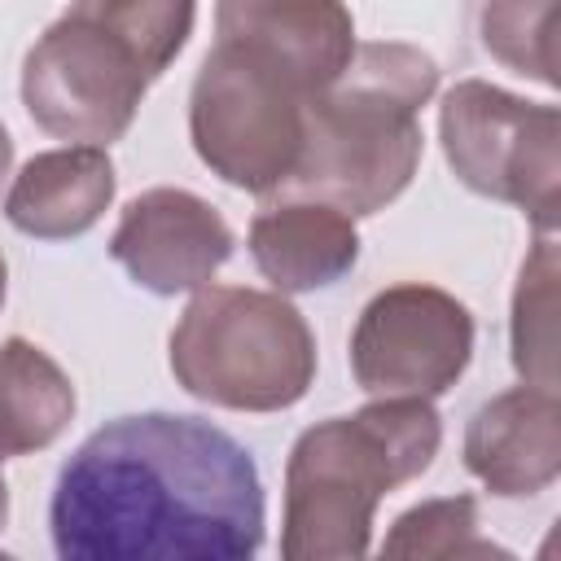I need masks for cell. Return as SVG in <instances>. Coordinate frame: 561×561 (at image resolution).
I'll return each mask as SVG.
<instances>
[{
	"mask_svg": "<svg viewBox=\"0 0 561 561\" xmlns=\"http://www.w3.org/2000/svg\"><path fill=\"white\" fill-rule=\"evenodd\" d=\"M4 522H9V486L0 478V530H4Z\"/></svg>",
	"mask_w": 561,
	"mask_h": 561,
	"instance_id": "cell-19",
	"label": "cell"
},
{
	"mask_svg": "<svg viewBox=\"0 0 561 561\" xmlns=\"http://www.w3.org/2000/svg\"><path fill=\"white\" fill-rule=\"evenodd\" d=\"M443 425L430 399H373L298 434L285 465V561H355L368 552L381 495L421 478Z\"/></svg>",
	"mask_w": 561,
	"mask_h": 561,
	"instance_id": "cell-4",
	"label": "cell"
},
{
	"mask_svg": "<svg viewBox=\"0 0 561 561\" xmlns=\"http://www.w3.org/2000/svg\"><path fill=\"white\" fill-rule=\"evenodd\" d=\"M48 526L61 561H241L263 543V478L202 416H118L61 465Z\"/></svg>",
	"mask_w": 561,
	"mask_h": 561,
	"instance_id": "cell-1",
	"label": "cell"
},
{
	"mask_svg": "<svg viewBox=\"0 0 561 561\" xmlns=\"http://www.w3.org/2000/svg\"><path fill=\"white\" fill-rule=\"evenodd\" d=\"M250 254L276 294H307L342 280L359 259L351 215L311 197H272L250 219Z\"/></svg>",
	"mask_w": 561,
	"mask_h": 561,
	"instance_id": "cell-12",
	"label": "cell"
},
{
	"mask_svg": "<svg viewBox=\"0 0 561 561\" xmlns=\"http://www.w3.org/2000/svg\"><path fill=\"white\" fill-rule=\"evenodd\" d=\"M438 136L456 180L482 197L522 206L539 232L561 210V114L495 83L465 79L443 96Z\"/></svg>",
	"mask_w": 561,
	"mask_h": 561,
	"instance_id": "cell-7",
	"label": "cell"
},
{
	"mask_svg": "<svg viewBox=\"0 0 561 561\" xmlns=\"http://www.w3.org/2000/svg\"><path fill=\"white\" fill-rule=\"evenodd\" d=\"M513 364L526 386L557 390V245L543 232L513 294Z\"/></svg>",
	"mask_w": 561,
	"mask_h": 561,
	"instance_id": "cell-15",
	"label": "cell"
},
{
	"mask_svg": "<svg viewBox=\"0 0 561 561\" xmlns=\"http://www.w3.org/2000/svg\"><path fill=\"white\" fill-rule=\"evenodd\" d=\"M465 465L491 495H539L561 473L557 390L513 386L482 403L465 430Z\"/></svg>",
	"mask_w": 561,
	"mask_h": 561,
	"instance_id": "cell-10",
	"label": "cell"
},
{
	"mask_svg": "<svg viewBox=\"0 0 561 561\" xmlns=\"http://www.w3.org/2000/svg\"><path fill=\"white\" fill-rule=\"evenodd\" d=\"M9 162H13V140H9V131H4V123H0V184H4V175H9Z\"/></svg>",
	"mask_w": 561,
	"mask_h": 561,
	"instance_id": "cell-18",
	"label": "cell"
},
{
	"mask_svg": "<svg viewBox=\"0 0 561 561\" xmlns=\"http://www.w3.org/2000/svg\"><path fill=\"white\" fill-rule=\"evenodd\" d=\"M232 254L228 219L188 188H149L127 202L110 259L149 294H193Z\"/></svg>",
	"mask_w": 561,
	"mask_h": 561,
	"instance_id": "cell-9",
	"label": "cell"
},
{
	"mask_svg": "<svg viewBox=\"0 0 561 561\" xmlns=\"http://www.w3.org/2000/svg\"><path fill=\"white\" fill-rule=\"evenodd\" d=\"M473 355V316L438 285L403 280L368 298L351 333L355 386L377 399H438Z\"/></svg>",
	"mask_w": 561,
	"mask_h": 561,
	"instance_id": "cell-8",
	"label": "cell"
},
{
	"mask_svg": "<svg viewBox=\"0 0 561 561\" xmlns=\"http://www.w3.org/2000/svg\"><path fill=\"white\" fill-rule=\"evenodd\" d=\"M4 280H9V272H4V254H0V302H4Z\"/></svg>",
	"mask_w": 561,
	"mask_h": 561,
	"instance_id": "cell-20",
	"label": "cell"
},
{
	"mask_svg": "<svg viewBox=\"0 0 561 561\" xmlns=\"http://www.w3.org/2000/svg\"><path fill=\"white\" fill-rule=\"evenodd\" d=\"M482 44L513 75L557 83V0H491Z\"/></svg>",
	"mask_w": 561,
	"mask_h": 561,
	"instance_id": "cell-16",
	"label": "cell"
},
{
	"mask_svg": "<svg viewBox=\"0 0 561 561\" xmlns=\"http://www.w3.org/2000/svg\"><path fill=\"white\" fill-rule=\"evenodd\" d=\"M434 88L430 53L399 39L355 44L346 70L307 105L302 153L276 197H311L351 219L390 206L421 167V105Z\"/></svg>",
	"mask_w": 561,
	"mask_h": 561,
	"instance_id": "cell-2",
	"label": "cell"
},
{
	"mask_svg": "<svg viewBox=\"0 0 561 561\" xmlns=\"http://www.w3.org/2000/svg\"><path fill=\"white\" fill-rule=\"evenodd\" d=\"M316 96L276 57L215 39L188 96L193 149L224 184L276 197L298 167L307 105Z\"/></svg>",
	"mask_w": 561,
	"mask_h": 561,
	"instance_id": "cell-6",
	"label": "cell"
},
{
	"mask_svg": "<svg viewBox=\"0 0 561 561\" xmlns=\"http://www.w3.org/2000/svg\"><path fill=\"white\" fill-rule=\"evenodd\" d=\"M504 557L491 539L478 535V500L443 495L408 508L386 535V557Z\"/></svg>",
	"mask_w": 561,
	"mask_h": 561,
	"instance_id": "cell-17",
	"label": "cell"
},
{
	"mask_svg": "<svg viewBox=\"0 0 561 561\" xmlns=\"http://www.w3.org/2000/svg\"><path fill=\"white\" fill-rule=\"evenodd\" d=\"M197 0H75L22 61V105L57 140H118L193 35Z\"/></svg>",
	"mask_w": 561,
	"mask_h": 561,
	"instance_id": "cell-3",
	"label": "cell"
},
{
	"mask_svg": "<svg viewBox=\"0 0 561 561\" xmlns=\"http://www.w3.org/2000/svg\"><path fill=\"white\" fill-rule=\"evenodd\" d=\"M171 373L202 403L280 412L316 381V337L272 289L202 285L171 329Z\"/></svg>",
	"mask_w": 561,
	"mask_h": 561,
	"instance_id": "cell-5",
	"label": "cell"
},
{
	"mask_svg": "<svg viewBox=\"0 0 561 561\" xmlns=\"http://www.w3.org/2000/svg\"><path fill=\"white\" fill-rule=\"evenodd\" d=\"M0 460H4V456H0Z\"/></svg>",
	"mask_w": 561,
	"mask_h": 561,
	"instance_id": "cell-21",
	"label": "cell"
},
{
	"mask_svg": "<svg viewBox=\"0 0 561 561\" xmlns=\"http://www.w3.org/2000/svg\"><path fill=\"white\" fill-rule=\"evenodd\" d=\"M118 175L105 145H66L35 153L9 184L4 219L39 241L88 232L114 202Z\"/></svg>",
	"mask_w": 561,
	"mask_h": 561,
	"instance_id": "cell-13",
	"label": "cell"
},
{
	"mask_svg": "<svg viewBox=\"0 0 561 561\" xmlns=\"http://www.w3.org/2000/svg\"><path fill=\"white\" fill-rule=\"evenodd\" d=\"M215 39L276 57L324 92L355 53V18L342 0H219Z\"/></svg>",
	"mask_w": 561,
	"mask_h": 561,
	"instance_id": "cell-11",
	"label": "cell"
},
{
	"mask_svg": "<svg viewBox=\"0 0 561 561\" xmlns=\"http://www.w3.org/2000/svg\"><path fill=\"white\" fill-rule=\"evenodd\" d=\"M75 416V386L61 364L26 337L0 342V456L53 447Z\"/></svg>",
	"mask_w": 561,
	"mask_h": 561,
	"instance_id": "cell-14",
	"label": "cell"
}]
</instances>
